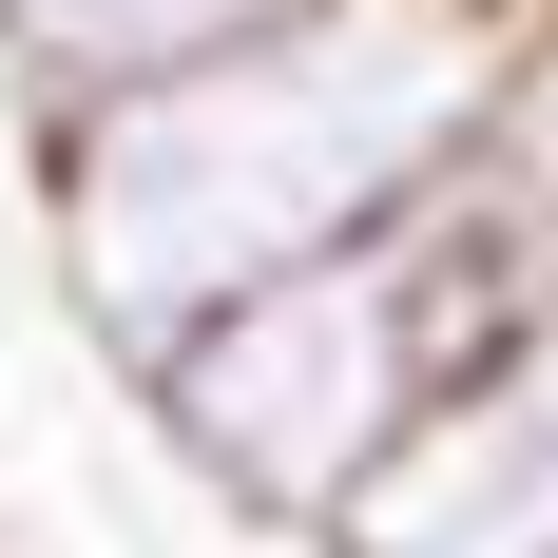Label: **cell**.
Returning <instances> with one entry per match:
<instances>
[{
	"mask_svg": "<svg viewBox=\"0 0 558 558\" xmlns=\"http://www.w3.org/2000/svg\"><path fill=\"white\" fill-rule=\"evenodd\" d=\"M520 97L501 0H308L270 39L193 58L155 97H97L39 135L58 193V289L116 366H155L193 308L347 251L366 213H404L424 173Z\"/></svg>",
	"mask_w": 558,
	"mask_h": 558,
	"instance_id": "obj_1",
	"label": "cell"
},
{
	"mask_svg": "<svg viewBox=\"0 0 558 558\" xmlns=\"http://www.w3.org/2000/svg\"><path fill=\"white\" fill-rule=\"evenodd\" d=\"M539 308H558V135L501 97L404 213H366L347 251L231 289V308H193L135 386H155L173 462H193L213 501L328 539L347 482H366L501 328H539Z\"/></svg>",
	"mask_w": 558,
	"mask_h": 558,
	"instance_id": "obj_2",
	"label": "cell"
},
{
	"mask_svg": "<svg viewBox=\"0 0 558 558\" xmlns=\"http://www.w3.org/2000/svg\"><path fill=\"white\" fill-rule=\"evenodd\" d=\"M328 558H558V308L501 328L366 482H347Z\"/></svg>",
	"mask_w": 558,
	"mask_h": 558,
	"instance_id": "obj_3",
	"label": "cell"
},
{
	"mask_svg": "<svg viewBox=\"0 0 558 558\" xmlns=\"http://www.w3.org/2000/svg\"><path fill=\"white\" fill-rule=\"evenodd\" d=\"M270 20H308V0H0V97L39 116H97V97H155V77H193V58L270 39Z\"/></svg>",
	"mask_w": 558,
	"mask_h": 558,
	"instance_id": "obj_4",
	"label": "cell"
}]
</instances>
